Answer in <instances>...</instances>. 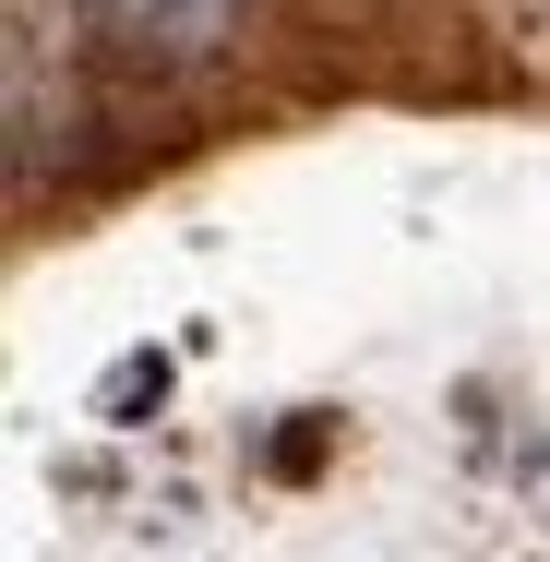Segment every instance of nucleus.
I'll return each instance as SVG.
<instances>
[{
  "mask_svg": "<svg viewBox=\"0 0 550 562\" xmlns=\"http://www.w3.org/2000/svg\"><path fill=\"white\" fill-rule=\"evenodd\" d=\"M72 12H85L97 48H120V60H168V72L204 60V48L227 36V0H72Z\"/></svg>",
  "mask_w": 550,
  "mask_h": 562,
  "instance_id": "f257e3e1",
  "label": "nucleus"
},
{
  "mask_svg": "<svg viewBox=\"0 0 550 562\" xmlns=\"http://www.w3.org/2000/svg\"><path fill=\"white\" fill-rule=\"evenodd\" d=\"M144 395H168V359H120L109 371V407H144Z\"/></svg>",
  "mask_w": 550,
  "mask_h": 562,
  "instance_id": "f03ea898",
  "label": "nucleus"
}]
</instances>
